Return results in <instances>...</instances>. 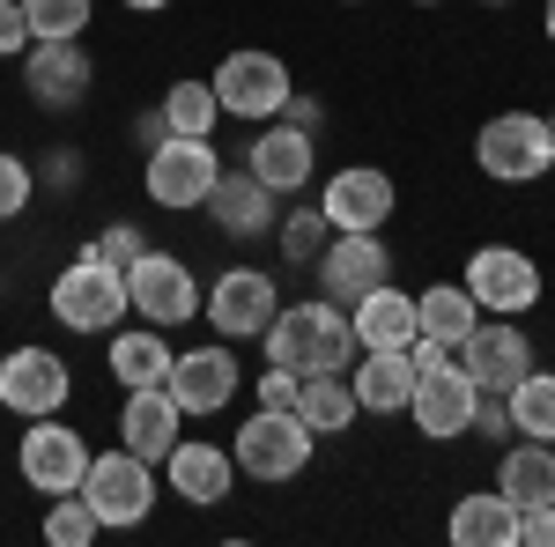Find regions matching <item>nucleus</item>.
<instances>
[{
	"mask_svg": "<svg viewBox=\"0 0 555 547\" xmlns=\"http://www.w3.org/2000/svg\"><path fill=\"white\" fill-rule=\"evenodd\" d=\"M141 148H156V141H164V133H171V119H164V104H156V112H141Z\"/></svg>",
	"mask_w": 555,
	"mask_h": 547,
	"instance_id": "nucleus-41",
	"label": "nucleus"
},
{
	"mask_svg": "<svg viewBox=\"0 0 555 547\" xmlns=\"http://www.w3.org/2000/svg\"><path fill=\"white\" fill-rule=\"evenodd\" d=\"M164 119H171V133H215V119H222L215 82H171V96H164Z\"/></svg>",
	"mask_w": 555,
	"mask_h": 547,
	"instance_id": "nucleus-31",
	"label": "nucleus"
},
{
	"mask_svg": "<svg viewBox=\"0 0 555 547\" xmlns=\"http://www.w3.org/2000/svg\"><path fill=\"white\" fill-rule=\"evenodd\" d=\"M253 392H259V407H282V415H297L304 378H297V370H282V363H267V370L253 378Z\"/></svg>",
	"mask_w": 555,
	"mask_h": 547,
	"instance_id": "nucleus-36",
	"label": "nucleus"
},
{
	"mask_svg": "<svg viewBox=\"0 0 555 547\" xmlns=\"http://www.w3.org/2000/svg\"><path fill=\"white\" fill-rule=\"evenodd\" d=\"M30 52V15L23 0H0V60H23Z\"/></svg>",
	"mask_w": 555,
	"mask_h": 547,
	"instance_id": "nucleus-38",
	"label": "nucleus"
},
{
	"mask_svg": "<svg viewBox=\"0 0 555 547\" xmlns=\"http://www.w3.org/2000/svg\"><path fill=\"white\" fill-rule=\"evenodd\" d=\"M127 266L119 259H104L96 245L75 252L60 266V282H52V318L67 326V334H119V318H127Z\"/></svg>",
	"mask_w": 555,
	"mask_h": 547,
	"instance_id": "nucleus-2",
	"label": "nucleus"
},
{
	"mask_svg": "<svg viewBox=\"0 0 555 547\" xmlns=\"http://www.w3.org/2000/svg\"><path fill=\"white\" fill-rule=\"evenodd\" d=\"M164 481H171L178 504L208 510V504H222V496L237 489V459H230L222 444H208V437H185V444L164 452Z\"/></svg>",
	"mask_w": 555,
	"mask_h": 547,
	"instance_id": "nucleus-19",
	"label": "nucleus"
},
{
	"mask_svg": "<svg viewBox=\"0 0 555 547\" xmlns=\"http://www.w3.org/2000/svg\"><path fill=\"white\" fill-rule=\"evenodd\" d=\"M548 133H555V112H548Z\"/></svg>",
	"mask_w": 555,
	"mask_h": 547,
	"instance_id": "nucleus-46",
	"label": "nucleus"
},
{
	"mask_svg": "<svg viewBox=\"0 0 555 547\" xmlns=\"http://www.w3.org/2000/svg\"><path fill=\"white\" fill-rule=\"evenodd\" d=\"M356 407L363 415H408V400H415V363H408V348H356Z\"/></svg>",
	"mask_w": 555,
	"mask_h": 547,
	"instance_id": "nucleus-21",
	"label": "nucleus"
},
{
	"mask_svg": "<svg viewBox=\"0 0 555 547\" xmlns=\"http://www.w3.org/2000/svg\"><path fill=\"white\" fill-rule=\"evenodd\" d=\"M23 89H30L38 112H75L89 96L82 38H30V52H23Z\"/></svg>",
	"mask_w": 555,
	"mask_h": 547,
	"instance_id": "nucleus-13",
	"label": "nucleus"
},
{
	"mask_svg": "<svg viewBox=\"0 0 555 547\" xmlns=\"http://www.w3.org/2000/svg\"><path fill=\"white\" fill-rule=\"evenodd\" d=\"M119 8H133V15H164L171 0H119Z\"/></svg>",
	"mask_w": 555,
	"mask_h": 547,
	"instance_id": "nucleus-42",
	"label": "nucleus"
},
{
	"mask_svg": "<svg viewBox=\"0 0 555 547\" xmlns=\"http://www.w3.org/2000/svg\"><path fill=\"white\" fill-rule=\"evenodd\" d=\"M297 415H304V429H311V437H341L348 421L363 415V407H356V385H348V370H319V378H304Z\"/></svg>",
	"mask_w": 555,
	"mask_h": 547,
	"instance_id": "nucleus-28",
	"label": "nucleus"
},
{
	"mask_svg": "<svg viewBox=\"0 0 555 547\" xmlns=\"http://www.w3.org/2000/svg\"><path fill=\"white\" fill-rule=\"evenodd\" d=\"M104 363H112V378L133 392V385H164L178 355H171V340H164V326H133V334H112Z\"/></svg>",
	"mask_w": 555,
	"mask_h": 547,
	"instance_id": "nucleus-26",
	"label": "nucleus"
},
{
	"mask_svg": "<svg viewBox=\"0 0 555 547\" xmlns=\"http://www.w3.org/2000/svg\"><path fill=\"white\" fill-rule=\"evenodd\" d=\"M237 385H245V370H237L230 340H215V348H185V355H178L164 392L178 400V415H222V407L237 400Z\"/></svg>",
	"mask_w": 555,
	"mask_h": 547,
	"instance_id": "nucleus-14",
	"label": "nucleus"
},
{
	"mask_svg": "<svg viewBox=\"0 0 555 547\" xmlns=\"http://www.w3.org/2000/svg\"><path fill=\"white\" fill-rule=\"evenodd\" d=\"M481 8H512V0H481Z\"/></svg>",
	"mask_w": 555,
	"mask_h": 547,
	"instance_id": "nucleus-44",
	"label": "nucleus"
},
{
	"mask_svg": "<svg viewBox=\"0 0 555 547\" xmlns=\"http://www.w3.org/2000/svg\"><path fill=\"white\" fill-rule=\"evenodd\" d=\"M496 489L512 496V504H555V444H512L504 466H496Z\"/></svg>",
	"mask_w": 555,
	"mask_h": 547,
	"instance_id": "nucleus-29",
	"label": "nucleus"
},
{
	"mask_svg": "<svg viewBox=\"0 0 555 547\" xmlns=\"http://www.w3.org/2000/svg\"><path fill=\"white\" fill-rule=\"evenodd\" d=\"M67 392H75V370H67L52 348H8V355H0V407H8V415H23V421L60 415Z\"/></svg>",
	"mask_w": 555,
	"mask_h": 547,
	"instance_id": "nucleus-10",
	"label": "nucleus"
},
{
	"mask_svg": "<svg viewBox=\"0 0 555 547\" xmlns=\"http://www.w3.org/2000/svg\"><path fill=\"white\" fill-rule=\"evenodd\" d=\"M541 23H548V44H555V0H548V15H541Z\"/></svg>",
	"mask_w": 555,
	"mask_h": 547,
	"instance_id": "nucleus-43",
	"label": "nucleus"
},
{
	"mask_svg": "<svg viewBox=\"0 0 555 547\" xmlns=\"http://www.w3.org/2000/svg\"><path fill=\"white\" fill-rule=\"evenodd\" d=\"M127 303L149 318V326H185V318H201V282H193V266L178 252H149L127 266Z\"/></svg>",
	"mask_w": 555,
	"mask_h": 547,
	"instance_id": "nucleus-8",
	"label": "nucleus"
},
{
	"mask_svg": "<svg viewBox=\"0 0 555 547\" xmlns=\"http://www.w3.org/2000/svg\"><path fill=\"white\" fill-rule=\"evenodd\" d=\"M30 193H38V170L0 148V222H15V214L30 208Z\"/></svg>",
	"mask_w": 555,
	"mask_h": 547,
	"instance_id": "nucleus-35",
	"label": "nucleus"
},
{
	"mask_svg": "<svg viewBox=\"0 0 555 547\" xmlns=\"http://www.w3.org/2000/svg\"><path fill=\"white\" fill-rule=\"evenodd\" d=\"M89 8H96V0H23L30 38H82V30H89Z\"/></svg>",
	"mask_w": 555,
	"mask_h": 547,
	"instance_id": "nucleus-34",
	"label": "nucleus"
},
{
	"mask_svg": "<svg viewBox=\"0 0 555 547\" xmlns=\"http://www.w3.org/2000/svg\"><path fill=\"white\" fill-rule=\"evenodd\" d=\"M400 208V193H392V178L378 164H348L326 178V193H319V214L334 222V230H385Z\"/></svg>",
	"mask_w": 555,
	"mask_h": 547,
	"instance_id": "nucleus-16",
	"label": "nucleus"
},
{
	"mask_svg": "<svg viewBox=\"0 0 555 547\" xmlns=\"http://www.w3.org/2000/svg\"><path fill=\"white\" fill-rule=\"evenodd\" d=\"M460 547H518V504L504 489H474L452 504V525H444Z\"/></svg>",
	"mask_w": 555,
	"mask_h": 547,
	"instance_id": "nucleus-25",
	"label": "nucleus"
},
{
	"mask_svg": "<svg viewBox=\"0 0 555 547\" xmlns=\"http://www.w3.org/2000/svg\"><path fill=\"white\" fill-rule=\"evenodd\" d=\"M96 252H104V259H119V266H133V259L149 252V245H141V230H133V222H112V230L96 237Z\"/></svg>",
	"mask_w": 555,
	"mask_h": 547,
	"instance_id": "nucleus-40",
	"label": "nucleus"
},
{
	"mask_svg": "<svg viewBox=\"0 0 555 547\" xmlns=\"http://www.w3.org/2000/svg\"><path fill=\"white\" fill-rule=\"evenodd\" d=\"M504 407H512V437L555 444V370H526V378L504 392Z\"/></svg>",
	"mask_w": 555,
	"mask_h": 547,
	"instance_id": "nucleus-30",
	"label": "nucleus"
},
{
	"mask_svg": "<svg viewBox=\"0 0 555 547\" xmlns=\"http://www.w3.org/2000/svg\"><path fill=\"white\" fill-rule=\"evenodd\" d=\"M82 504L96 510L104 533H133L149 510H156V466L141 452H89V473H82Z\"/></svg>",
	"mask_w": 555,
	"mask_h": 547,
	"instance_id": "nucleus-4",
	"label": "nucleus"
},
{
	"mask_svg": "<svg viewBox=\"0 0 555 547\" xmlns=\"http://www.w3.org/2000/svg\"><path fill=\"white\" fill-rule=\"evenodd\" d=\"M481 444H504L512 437V407H504V392H474V421H467Z\"/></svg>",
	"mask_w": 555,
	"mask_h": 547,
	"instance_id": "nucleus-37",
	"label": "nucleus"
},
{
	"mask_svg": "<svg viewBox=\"0 0 555 547\" xmlns=\"http://www.w3.org/2000/svg\"><path fill=\"white\" fill-rule=\"evenodd\" d=\"M215 178H222V156H215L208 133H164L156 148H149V164H141V185H149V200L156 208H208Z\"/></svg>",
	"mask_w": 555,
	"mask_h": 547,
	"instance_id": "nucleus-3",
	"label": "nucleus"
},
{
	"mask_svg": "<svg viewBox=\"0 0 555 547\" xmlns=\"http://www.w3.org/2000/svg\"><path fill=\"white\" fill-rule=\"evenodd\" d=\"M408 415H415V429H423L429 444L467 437V421H474V378L460 370V363L423 370V378H415V400H408Z\"/></svg>",
	"mask_w": 555,
	"mask_h": 547,
	"instance_id": "nucleus-20",
	"label": "nucleus"
},
{
	"mask_svg": "<svg viewBox=\"0 0 555 547\" xmlns=\"http://www.w3.org/2000/svg\"><path fill=\"white\" fill-rule=\"evenodd\" d=\"M460 370L474 378V392H512V385L533 370V340L518 334L512 318H481V326L460 340Z\"/></svg>",
	"mask_w": 555,
	"mask_h": 547,
	"instance_id": "nucleus-15",
	"label": "nucleus"
},
{
	"mask_svg": "<svg viewBox=\"0 0 555 547\" xmlns=\"http://www.w3.org/2000/svg\"><path fill=\"white\" fill-rule=\"evenodd\" d=\"M541 266L518 252V245H481L467 259V296L489 311V318H518V311H533L541 303Z\"/></svg>",
	"mask_w": 555,
	"mask_h": 547,
	"instance_id": "nucleus-9",
	"label": "nucleus"
},
{
	"mask_svg": "<svg viewBox=\"0 0 555 547\" xmlns=\"http://www.w3.org/2000/svg\"><path fill=\"white\" fill-rule=\"evenodd\" d=\"M245 170H253L259 185L274 193V200H289V193H304L311 185V170H319V141L304 127H267V133H253V148H245Z\"/></svg>",
	"mask_w": 555,
	"mask_h": 547,
	"instance_id": "nucleus-18",
	"label": "nucleus"
},
{
	"mask_svg": "<svg viewBox=\"0 0 555 547\" xmlns=\"http://www.w3.org/2000/svg\"><path fill=\"white\" fill-rule=\"evenodd\" d=\"M15 466H23V481H30L38 496H67V489H82V473H89V444H82V429L38 415L30 429H23Z\"/></svg>",
	"mask_w": 555,
	"mask_h": 547,
	"instance_id": "nucleus-11",
	"label": "nucleus"
},
{
	"mask_svg": "<svg viewBox=\"0 0 555 547\" xmlns=\"http://www.w3.org/2000/svg\"><path fill=\"white\" fill-rule=\"evenodd\" d=\"M201 303H208V326L222 340H259V334H267V318L282 311L274 282H267V274H253V266H230V274H222Z\"/></svg>",
	"mask_w": 555,
	"mask_h": 547,
	"instance_id": "nucleus-17",
	"label": "nucleus"
},
{
	"mask_svg": "<svg viewBox=\"0 0 555 547\" xmlns=\"http://www.w3.org/2000/svg\"><path fill=\"white\" fill-rule=\"evenodd\" d=\"M474 164H481V178H496V185H533V178H548L555 170L548 119H533V112H496L489 127L474 133Z\"/></svg>",
	"mask_w": 555,
	"mask_h": 547,
	"instance_id": "nucleus-5",
	"label": "nucleus"
},
{
	"mask_svg": "<svg viewBox=\"0 0 555 547\" xmlns=\"http://www.w3.org/2000/svg\"><path fill=\"white\" fill-rule=\"evenodd\" d=\"M201 214H208L222 237H259V230H274V193L259 185L253 170H222Z\"/></svg>",
	"mask_w": 555,
	"mask_h": 547,
	"instance_id": "nucleus-23",
	"label": "nucleus"
},
{
	"mask_svg": "<svg viewBox=\"0 0 555 547\" xmlns=\"http://www.w3.org/2000/svg\"><path fill=\"white\" fill-rule=\"evenodd\" d=\"M259 340H267V363H282L297 378H319V370H348L356 363V326H348V303H334V296L282 303Z\"/></svg>",
	"mask_w": 555,
	"mask_h": 547,
	"instance_id": "nucleus-1",
	"label": "nucleus"
},
{
	"mask_svg": "<svg viewBox=\"0 0 555 547\" xmlns=\"http://www.w3.org/2000/svg\"><path fill=\"white\" fill-rule=\"evenodd\" d=\"M518 547H555V504H518Z\"/></svg>",
	"mask_w": 555,
	"mask_h": 547,
	"instance_id": "nucleus-39",
	"label": "nucleus"
},
{
	"mask_svg": "<svg viewBox=\"0 0 555 547\" xmlns=\"http://www.w3.org/2000/svg\"><path fill=\"white\" fill-rule=\"evenodd\" d=\"M326 237H334V222L319 214V200H311V208H297L289 222H282V259H289V266H319Z\"/></svg>",
	"mask_w": 555,
	"mask_h": 547,
	"instance_id": "nucleus-33",
	"label": "nucleus"
},
{
	"mask_svg": "<svg viewBox=\"0 0 555 547\" xmlns=\"http://www.w3.org/2000/svg\"><path fill=\"white\" fill-rule=\"evenodd\" d=\"M348 326H356V348H408L415 340V296L378 282L371 296L348 303Z\"/></svg>",
	"mask_w": 555,
	"mask_h": 547,
	"instance_id": "nucleus-24",
	"label": "nucleus"
},
{
	"mask_svg": "<svg viewBox=\"0 0 555 547\" xmlns=\"http://www.w3.org/2000/svg\"><path fill=\"white\" fill-rule=\"evenodd\" d=\"M208 82H215L222 119H282V104H289V89H297L289 67H282L274 52H259V44H237Z\"/></svg>",
	"mask_w": 555,
	"mask_h": 547,
	"instance_id": "nucleus-6",
	"label": "nucleus"
},
{
	"mask_svg": "<svg viewBox=\"0 0 555 547\" xmlns=\"http://www.w3.org/2000/svg\"><path fill=\"white\" fill-rule=\"evenodd\" d=\"M178 400L164 392V385H133L127 407H119V437H127V452H141L149 466H164V452L178 444Z\"/></svg>",
	"mask_w": 555,
	"mask_h": 547,
	"instance_id": "nucleus-22",
	"label": "nucleus"
},
{
	"mask_svg": "<svg viewBox=\"0 0 555 547\" xmlns=\"http://www.w3.org/2000/svg\"><path fill=\"white\" fill-rule=\"evenodd\" d=\"M474 326H481V303L467 296V282H429V289L415 296V334L444 340V348H460Z\"/></svg>",
	"mask_w": 555,
	"mask_h": 547,
	"instance_id": "nucleus-27",
	"label": "nucleus"
},
{
	"mask_svg": "<svg viewBox=\"0 0 555 547\" xmlns=\"http://www.w3.org/2000/svg\"><path fill=\"white\" fill-rule=\"evenodd\" d=\"M415 8H437V0H415Z\"/></svg>",
	"mask_w": 555,
	"mask_h": 547,
	"instance_id": "nucleus-45",
	"label": "nucleus"
},
{
	"mask_svg": "<svg viewBox=\"0 0 555 547\" xmlns=\"http://www.w3.org/2000/svg\"><path fill=\"white\" fill-rule=\"evenodd\" d=\"M348 8H356V0H348Z\"/></svg>",
	"mask_w": 555,
	"mask_h": 547,
	"instance_id": "nucleus-47",
	"label": "nucleus"
},
{
	"mask_svg": "<svg viewBox=\"0 0 555 547\" xmlns=\"http://www.w3.org/2000/svg\"><path fill=\"white\" fill-rule=\"evenodd\" d=\"M311 429H304V415H282V407H259L245 429H237V473L245 481H297L304 466H311Z\"/></svg>",
	"mask_w": 555,
	"mask_h": 547,
	"instance_id": "nucleus-7",
	"label": "nucleus"
},
{
	"mask_svg": "<svg viewBox=\"0 0 555 547\" xmlns=\"http://www.w3.org/2000/svg\"><path fill=\"white\" fill-rule=\"evenodd\" d=\"M96 533H104V525H96V510L82 504V489L52 496V510H44V541H52V547H89Z\"/></svg>",
	"mask_w": 555,
	"mask_h": 547,
	"instance_id": "nucleus-32",
	"label": "nucleus"
},
{
	"mask_svg": "<svg viewBox=\"0 0 555 547\" xmlns=\"http://www.w3.org/2000/svg\"><path fill=\"white\" fill-rule=\"evenodd\" d=\"M378 282H392V252H385V237H378V230H334L326 252H319V296L356 303V296H371Z\"/></svg>",
	"mask_w": 555,
	"mask_h": 547,
	"instance_id": "nucleus-12",
	"label": "nucleus"
}]
</instances>
